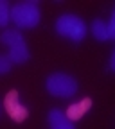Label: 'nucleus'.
I'll return each instance as SVG.
<instances>
[{
  "mask_svg": "<svg viewBox=\"0 0 115 129\" xmlns=\"http://www.w3.org/2000/svg\"><path fill=\"white\" fill-rule=\"evenodd\" d=\"M45 84L49 93H52L54 97H61V99H68L77 91L76 79L68 74H51Z\"/></svg>",
  "mask_w": 115,
  "mask_h": 129,
  "instance_id": "4",
  "label": "nucleus"
},
{
  "mask_svg": "<svg viewBox=\"0 0 115 129\" xmlns=\"http://www.w3.org/2000/svg\"><path fill=\"white\" fill-rule=\"evenodd\" d=\"M11 22V7L6 0H0V27H6Z\"/></svg>",
  "mask_w": 115,
  "mask_h": 129,
  "instance_id": "9",
  "label": "nucleus"
},
{
  "mask_svg": "<svg viewBox=\"0 0 115 129\" xmlns=\"http://www.w3.org/2000/svg\"><path fill=\"white\" fill-rule=\"evenodd\" d=\"M110 68L115 72V50H113V54H111V59H110Z\"/></svg>",
  "mask_w": 115,
  "mask_h": 129,
  "instance_id": "12",
  "label": "nucleus"
},
{
  "mask_svg": "<svg viewBox=\"0 0 115 129\" xmlns=\"http://www.w3.org/2000/svg\"><path fill=\"white\" fill-rule=\"evenodd\" d=\"M92 34L95 40L99 41H106L108 38V23H104L103 20H94L92 22Z\"/></svg>",
  "mask_w": 115,
  "mask_h": 129,
  "instance_id": "8",
  "label": "nucleus"
},
{
  "mask_svg": "<svg viewBox=\"0 0 115 129\" xmlns=\"http://www.w3.org/2000/svg\"><path fill=\"white\" fill-rule=\"evenodd\" d=\"M58 34L74 43H79L86 38V23L76 14H63L56 22Z\"/></svg>",
  "mask_w": 115,
  "mask_h": 129,
  "instance_id": "1",
  "label": "nucleus"
},
{
  "mask_svg": "<svg viewBox=\"0 0 115 129\" xmlns=\"http://www.w3.org/2000/svg\"><path fill=\"white\" fill-rule=\"evenodd\" d=\"M11 20L20 29H32L40 23V7L36 2H20L11 9Z\"/></svg>",
  "mask_w": 115,
  "mask_h": 129,
  "instance_id": "3",
  "label": "nucleus"
},
{
  "mask_svg": "<svg viewBox=\"0 0 115 129\" xmlns=\"http://www.w3.org/2000/svg\"><path fill=\"white\" fill-rule=\"evenodd\" d=\"M108 38L110 40H115V11L111 13V18L108 22Z\"/></svg>",
  "mask_w": 115,
  "mask_h": 129,
  "instance_id": "11",
  "label": "nucleus"
},
{
  "mask_svg": "<svg viewBox=\"0 0 115 129\" xmlns=\"http://www.w3.org/2000/svg\"><path fill=\"white\" fill-rule=\"evenodd\" d=\"M4 106H6V111L9 113V117H11L13 120H16V122L25 120V117H27V108L20 104V101H18V93H16L14 90L9 91V93L6 95Z\"/></svg>",
  "mask_w": 115,
  "mask_h": 129,
  "instance_id": "5",
  "label": "nucleus"
},
{
  "mask_svg": "<svg viewBox=\"0 0 115 129\" xmlns=\"http://www.w3.org/2000/svg\"><path fill=\"white\" fill-rule=\"evenodd\" d=\"M11 61H9V57H6V56H0V74H7L9 70H11Z\"/></svg>",
  "mask_w": 115,
  "mask_h": 129,
  "instance_id": "10",
  "label": "nucleus"
},
{
  "mask_svg": "<svg viewBox=\"0 0 115 129\" xmlns=\"http://www.w3.org/2000/svg\"><path fill=\"white\" fill-rule=\"evenodd\" d=\"M0 41L7 45V48H9L7 57L11 63H25L29 59V48L25 45V40L20 30H14V29L4 30L2 36H0Z\"/></svg>",
  "mask_w": 115,
  "mask_h": 129,
  "instance_id": "2",
  "label": "nucleus"
},
{
  "mask_svg": "<svg viewBox=\"0 0 115 129\" xmlns=\"http://www.w3.org/2000/svg\"><path fill=\"white\" fill-rule=\"evenodd\" d=\"M49 124L51 129H74L72 120H68V117L59 109H52L49 113Z\"/></svg>",
  "mask_w": 115,
  "mask_h": 129,
  "instance_id": "6",
  "label": "nucleus"
},
{
  "mask_svg": "<svg viewBox=\"0 0 115 129\" xmlns=\"http://www.w3.org/2000/svg\"><path fill=\"white\" fill-rule=\"evenodd\" d=\"M90 106H92V101H90V99H83V101L72 104L65 115L68 117V120H77V118H81V117H83L85 113L90 109Z\"/></svg>",
  "mask_w": 115,
  "mask_h": 129,
  "instance_id": "7",
  "label": "nucleus"
}]
</instances>
